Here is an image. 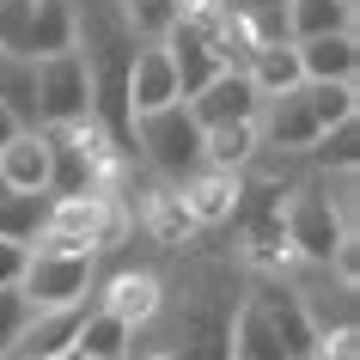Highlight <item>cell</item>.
<instances>
[{
	"label": "cell",
	"mask_w": 360,
	"mask_h": 360,
	"mask_svg": "<svg viewBox=\"0 0 360 360\" xmlns=\"http://www.w3.org/2000/svg\"><path fill=\"white\" fill-rule=\"evenodd\" d=\"M25 129V122H19V116H13V110H6V104H0V147H6V141H13V134H19Z\"/></svg>",
	"instance_id": "obj_30"
},
{
	"label": "cell",
	"mask_w": 360,
	"mask_h": 360,
	"mask_svg": "<svg viewBox=\"0 0 360 360\" xmlns=\"http://www.w3.org/2000/svg\"><path fill=\"white\" fill-rule=\"evenodd\" d=\"M245 74H250V86L263 98H275V92H287V86H300V49L293 43H257L250 49V61H245Z\"/></svg>",
	"instance_id": "obj_18"
},
{
	"label": "cell",
	"mask_w": 360,
	"mask_h": 360,
	"mask_svg": "<svg viewBox=\"0 0 360 360\" xmlns=\"http://www.w3.org/2000/svg\"><path fill=\"white\" fill-rule=\"evenodd\" d=\"M0 195H6V184H0Z\"/></svg>",
	"instance_id": "obj_32"
},
{
	"label": "cell",
	"mask_w": 360,
	"mask_h": 360,
	"mask_svg": "<svg viewBox=\"0 0 360 360\" xmlns=\"http://www.w3.org/2000/svg\"><path fill=\"white\" fill-rule=\"evenodd\" d=\"M49 134V195L74 202V195H98V159L92 147H79L74 129H43Z\"/></svg>",
	"instance_id": "obj_9"
},
{
	"label": "cell",
	"mask_w": 360,
	"mask_h": 360,
	"mask_svg": "<svg viewBox=\"0 0 360 360\" xmlns=\"http://www.w3.org/2000/svg\"><path fill=\"white\" fill-rule=\"evenodd\" d=\"M0 360H6V354H0Z\"/></svg>",
	"instance_id": "obj_33"
},
{
	"label": "cell",
	"mask_w": 360,
	"mask_h": 360,
	"mask_svg": "<svg viewBox=\"0 0 360 360\" xmlns=\"http://www.w3.org/2000/svg\"><path fill=\"white\" fill-rule=\"evenodd\" d=\"M49 214H56V195L49 190H6L0 195V238L31 250L49 232Z\"/></svg>",
	"instance_id": "obj_16"
},
{
	"label": "cell",
	"mask_w": 360,
	"mask_h": 360,
	"mask_svg": "<svg viewBox=\"0 0 360 360\" xmlns=\"http://www.w3.org/2000/svg\"><path fill=\"white\" fill-rule=\"evenodd\" d=\"M92 122V68L79 49L37 61V129H86Z\"/></svg>",
	"instance_id": "obj_3"
},
{
	"label": "cell",
	"mask_w": 360,
	"mask_h": 360,
	"mask_svg": "<svg viewBox=\"0 0 360 360\" xmlns=\"http://www.w3.org/2000/svg\"><path fill=\"white\" fill-rule=\"evenodd\" d=\"M257 122H220V129H202V165H220V171H245L257 159Z\"/></svg>",
	"instance_id": "obj_22"
},
{
	"label": "cell",
	"mask_w": 360,
	"mask_h": 360,
	"mask_svg": "<svg viewBox=\"0 0 360 360\" xmlns=\"http://www.w3.org/2000/svg\"><path fill=\"white\" fill-rule=\"evenodd\" d=\"M184 214H190L195 226H214V220H226L232 202H238V171H220V165H195L184 177Z\"/></svg>",
	"instance_id": "obj_11"
},
{
	"label": "cell",
	"mask_w": 360,
	"mask_h": 360,
	"mask_svg": "<svg viewBox=\"0 0 360 360\" xmlns=\"http://www.w3.org/2000/svg\"><path fill=\"white\" fill-rule=\"evenodd\" d=\"M31 6H37V0H0V49H13V56H19L25 25H31Z\"/></svg>",
	"instance_id": "obj_28"
},
{
	"label": "cell",
	"mask_w": 360,
	"mask_h": 360,
	"mask_svg": "<svg viewBox=\"0 0 360 360\" xmlns=\"http://www.w3.org/2000/svg\"><path fill=\"white\" fill-rule=\"evenodd\" d=\"M74 354L79 360H98V354H134V323L116 318L110 305H98L79 318V336H74Z\"/></svg>",
	"instance_id": "obj_17"
},
{
	"label": "cell",
	"mask_w": 360,
	"mask_h": 360,
	"mask_svg": "<svg viewBox=\"0 0 360 360\" xmlns=\"http://www.w3.org/2000/svg\"><path fill=\"white\" fill-rule=\"evenodd\" d=\"M31 318H37V305L25 300V287H19V281L0 287V354H6V348L25 336V323H31Z\"/></svg>",
	"instance_id": "obj_27"
},
{
	"label": "cell",
	"mask_w": 360,
	"mask_h": 360,
	"mask_svg": "<svg viewBox=\"0 0 360 360\" xmlns=\"http://www.w3.org/2000/svg\"><path fill=\"white\" fill-rule=\"evenodd\" d=\"M92 275H98V250H74V245H56V238H37L31 257H25L19 287L37 311H56V305H86Z\"/></svg>",
	"instance_id": "obj_1"
},
{
	"label": "cell",
	"mask_w": 360,
	"mask_h": 360,
	"mask_svg": "<svg viewBox=\"0 0 360 360\" xmlns=\"http://www.w3.org/2000/svg\"><path fill=\"white\" fill-rule=\"evenodd\" d=\"M226 354L232 360H293L287 342H281V330H275V318L263 311V300L238 305V318H232V330H226Z\"/></svg>",
	"instance_id": "obj_13"
},
{
	"label": "cell",
	"mask_w": 360,
	"mask_h": 360,
	"mask_svg": "<svg viewBox=\"0 0 360 360\" xmlns=\"http://www.w3.org/2000/svg\"><path fill=\"white\" fill-rule=\"evenodd\" d=\"M134 147L147 153V165L159 171V177H171V184H184L195 165H202V122L190 116V104L177 98V104H165V110H147L129 122Z\"/></svg>",
	"instance_id": "obj_2"
},
{
	"label": "cell",
	"mask_w": 360,
	"mask_h": 360,
	"mask_svg": "<svg viewBox=\"0 0 360 360\" xmlns=\"http://www.w3.org/2000/svg\"><path fill=\"white\" fill-rule=\"evenodd\" d=\"M0 184L6 190H49V134L19 129L0 147Z\"/></svg>",
	"instance_id": "obj_14"
},
{
	"label": "cell",
	"mask_w": 360,
	"mask_h": 360,
	"mask_svg": "<svg viewBox=\"0 0 360 360\" xmlns=\"http://www.w3.org/2000/svg\"><path fill=\"white\" fill-rule=\"evenodd\" d=\"M323 31H354V0H287V37H323Z\"/></svg>",
	"instance_id": "obj_20"
},
{
	"label": "cell",
	"mask_w": 360,
	"mask_h": 360,
	"mask_svg": "<svg viewBox=\"0 0 360 360\" xmlns=\"http://www.w3.org/2000/svg\"><path fill=\"white\" fill-rule=\"evenodd\" d=\"M98 360H129V354H98Z\"/></svg>",
	"instance_id": "obj_31"
},
{
	"label": "cell",
	"mask_w": 360,
	"mask_h": 360,
	"mask_svg": "<svg viewBox=\"0 0 360 360\" xmlns=\"http://www.w3.org/2000/svg\"><path fill=\"white\" fill-rule=\"evenodd\" d=\"M25 257H31L25 245H6V238H0V287H13L25 275Z\"/></svg>",
	"instance_id": "obj_29"
},
{
	"label": "cell",
	"mask_w": 360,
	"mask_h": 360,
	"mask_svg": "<svg viewBox=\"0 0 360 360\" xmlns=\"http://www.w3.org/2000/svg\"><path fill=\"white\" fill-rule=\"evenodd\" d=\"M305 79H354L360 74V37L354 31H323V37L293 43Z\"/></svg>",
	"instance_id": "obj_15"
},
{
	"label": "cell",
	"mask_w": 360,
	"mask_h": 360,
	"mask_svg": "<svg viewBox=\"0 0 360 360\" xmlns=\"http://www.w3.org/2000/svg\"><path fill=\"white\" fill-rule=\"evenodd\" d=\"M281 238L300 250L305 263L323 269L330 257H336V245H342V238H354V232L336 220V208L323 202L318 177H311V184H293V202H287V214H281Z\"/></svg>",
	"instance_id": "obj_4"
},
{
	"label": "cell",
	"mask_w": 360,
	"mask_h": 360,
	"mask_svg": "<svg viewBox=\"0 0 360 360\" xmlns=\"http://www.w3.org/2000/svg\"><path fill=\"white\" fill-rule=\"evenodd\" d=\"M122 19H129V31H141L147 43H159L177 25V0H122Z\"/></svg>",
	"instance_id": "obj_26"
},
{
	"label": "cell",
	"mask_w": 360,
	"mask_h": 360,
	"mask_svg": "<svg viewBox=\"0 0 360 360\" xmlns=\"http://www.w3.org/2000/svg\"><path fill=\"white\" fill-rule=\"evenodd\" d=\"M0 104L19 116L25 129H37V61L0 49Z\"/></svg>",
	"instance_id": "obj_21"
},
{
	"label": "cell",
	"mask_w": 360,
	"mask_h": 360,
	"mask_svg": "<svg viewBox=\"0 0 360 360\" xmlns=\"http://www.w3.org/2000/svg\"><path fill=\"white\" fill-rule=\"evenodd\" d=\"M305 98H311V110H318V122H323V129L360 110V92H354V79H305Z\"/></svg>",
	"instance_id": "obj_25"
},
{
	"label": "cell",
	"mask_w": 360,
	"mask_h": 360,
	"mask_svg": "<svg viewBox=\"0 0 360 360\" xmlns=\"http://www.w3.org/2000/svg\"><path fill=\"white\" fill-rule=\"evenodd\" d=\"M79 318H86V305H56V311H37V318L25 323V336L6 348V360H61V354H74Z\"/></svg>",
	"instance_id": "obj_10"
},
{
	"label": "cell",
	"mask_w": 360,
	"mask_h": 360,
	"mask_svg": "<svg viewBox=\"0 0 360 360\" xmlns=\"http://www.w3.org/2000/svg\"><path fill=\"white\" fill-rule=\"evenodd\" d=\"M293 300H300V318L311 323V336H342V330H354V287L330 275V269L305 263V281L293 287Z\"/></svg>",
	"instance_id": "obj_6"
},
{
	"label": "cell",
	"mask_w": 360,
	"mask_h": 360,
	"mask_svg": "<svg viewBox=\"0 0 360 360\" xmlns=\"http://www.w3.org/2000/svg\"><path fill=\"white\" fill-rule=\"evenodd\" d=\"M184 104H190V116L202 122V129H220V122H257L263 92L250 86L245 68H220V74H214L195 98H184Z\"/></svg>",
	"instance_id": "obj_7"
},
{
	"label": "cell",
	"mask_w": 360,
	"mask_h": 360,
	"mask_svg": "<svg viewBox=\"0 0 360 360\" xmlns=\"http://www.w3.org/2000/svg\"><path fill=\"white\" fill-rule=\"evenodd\" d=\"M61 49H79V13L68 6V0H37V6H31V25H25L19 56L43 61V56H61Z\"/></svg>",
	"instance_id": "obj_12"
},
{
	"label": "cell",
	"mask_w": 360,
	"mask_h": 360,
	"mask_svg": "<svg viewBox=\"0 0 360 360\" xmlns=\"http://www.w3.org/2000/svg\"><path fill=\"white\" fill-rule=\"evenodd\" d=\"M104 305H110L116 318H129V323H147L153 311H159V281H153V275H116V287H110Z\"/></svg>",
	"instance_id": "obj_24"
},
{
	"label": "cell",
	"mask_w": 360,
	"mask_h": 360,
	"mask_svg": "<svg viewBox=\"0 0 360 360\" xmlns=\"http://www.w3.org/2000/svg\"><path fill=\"white\" fill-rule=\"evenodd\" d=\"M323 134L318 110H311V98H305V79L300 86H287V92L263 98V110H257V141H263V153H300Z\"/></svg>",
	"instance_id": "obj_5"
},
{
	"label": "cell",
	"mask_w": 360,
	"mask_h": 360,
	"mask_svg": "<svg viewBox=\"0 0 360 360\" xmlns=\"http://www.w3.org/2000/svg\"><path fill=\"white\" fill-rule=\"evenodd\" d=\"M250 43H293L287 37V0H214Z\"/></svg>",
	"instance_id": "obj_19"
},
{
	"label": "cell",
	"mask_w": 360,
	"mask_h": 360,
	"mask_svg": "<svg viewBox=\"0 0 360 360\" xmlns=\"http://www.w3.org/2000/svg\"><path fill=\"white\" fill-rule=\"evenodd\" d=\"M129 116H147V110H165V104H177L184 98V86H177V68H171V49L165 43H141L129 56Z\"/></svg>",
	"instance_id": "obj_8"
},
{
	"label": "cell",
	"mask_w": 360,
	"mask_h": 360,
	"mask_svg": "<svg viewBox=\"0 0 360 360\" xmlns=\"http://www.w3.org/2000/svg\"><path fill=\"white\" fill-rule=\"evenodd\" d=\"M305 159H311V171H354L360 165V122L354 116L330 122V129L305 147Z\"/></svg>",
	"instance_id": "obj_23"
}]
</instances>
